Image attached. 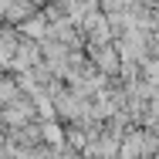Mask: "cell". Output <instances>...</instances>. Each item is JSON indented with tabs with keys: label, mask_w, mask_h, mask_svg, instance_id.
I'll return each instance as SVG.
<instances>
[{
	"label": "cell",
	"mask_w": 159,
	"mask_h": 159,
	"mask_svg": "<svg viewBox=\"0 0 159 159\" xmlns=\"http://www.w3.org/2000/svg\"><path fill=\"white\" fill-rule=\"evenodd\" d=\"M88 54H92V61L98 64V71L102 75H115V71H122V54L115 51V44H88Z\"/></svg>",
	"instance_id": "6da1fadb"
},
{
	"label": "cell",
	"mask_w": 159,
	"mask_h": 159,
	"mask_svg": "<svg viewBox=\"0 0 159 159\" xmlns=\"http://www.w3.org/2000/svg\"><path fill=\"white\" fill-rule=\"evenodd\" d=\"M37 115V108H34L31 98H20V102H14V105H7L3 108V119H7V125H27V119H34Z\"/></svg>",
	"instance_id": "7a4b0ae2"
},
{
	"label": "cell",
	"mask_w": 159,
	"mask_h": 159,
	"mask_svg": "<svg viewBox=\"0 0 159 159\" xmlns=\"http://www.w3.org/2000/svg\"><path fill=\"white\" fill-rule=\"evenodd\" d=\"M20 34L31 37V41H37V44L48 41V37H51V17H48V14H34L31 20L20 24Z\"/></svg>",
	"instance_id": "3957f363"
},
{
	"label": "cell",
	"mask_w": 159,
	"mask_h": 159,
	"mask_svg": "<svg viewBox=\"0 0 159 159\" xmlns=\"http://www.w3.org/2000/svg\"><path fill=\"white\" fill-rule=\"evenodd\" d=\"M146 152V132H129L125 139H122V149H119V156L122 159H135Z\"/></svg>",
	"instance_id": "277c9868"
},
{
	"label": "cell",
	"mask_w": 159,
	"mask_h": 159,
	"mask_svg": "<svg viewBox=\"0 0 159 159\" xmlns=\"http://www.w3.org/2000/svg\"><path fill=\"white\" fill-rule=\"evenodd\" d=\"M41 139H44V142H54L58 149L64 146V132L58 129V122H44V125H41Z\"/></svg>",
	"instance_id": "5b68a950"
},
{
	"label": "cell",
	"mask_w": 159,
	"mask_h": 159,
	"mask_svg": "<svg viewBox=\"0 0 159 159\" xmlns=\"http://www.w3.org/2000/svg\"><path fill=\"white\" fill-rule=\"evenodd\" d=\"M17 88H20V85H17V78H10V75H7V78H3V85H0V92H3V108H7V105H14V102H20Z\"/></svg>",
	"instance_id": "8992f818"
}]
</instances>
